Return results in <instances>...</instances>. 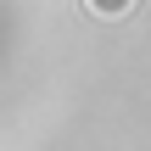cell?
<instances>
[{
	"label": "cell",
	"instance_id": "1",
	"mask_svg": "<svg viewBox=\"0 0 151 151\" xmlns=\"http://www.w3.org/2000/svg\"><path fill=\"white\" fill-rule=\"evenodd\" d=\"M134 0H90V11H101V17H123Z\"/></svg>",
	"mask_w": 151,
	"mask_h": 151
}]
</instances>
